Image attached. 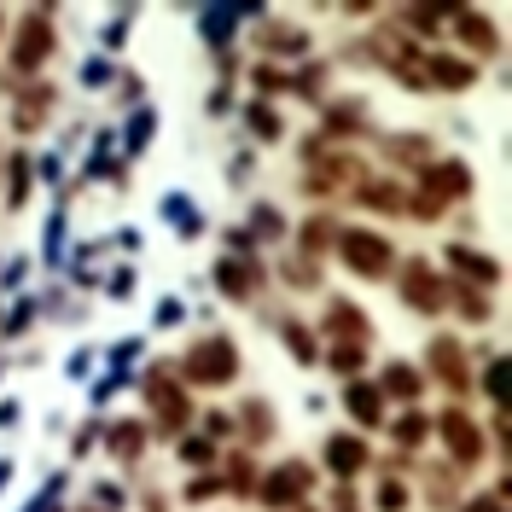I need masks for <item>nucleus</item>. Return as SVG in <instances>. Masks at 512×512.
<instances>
[{
    "label": "nucleus",
    "instance_id": "obj_1",
    "mask_svg": "<svg viewBox=\"0 0 512 512\" xmlns=\"http://www.w3.org/2000/svg\"><path fill=\"white\" fill-rule=\"evenodd\" d=\"M181 379L198 384V390H222V384L239 379V344L233 338H198L187 350V361H181Z\"/></svg>",
    "mask_w": 512,
    "mask_h": 512
},
{
    "label": "nucleus",
    "instance_id": "obj_2",
    "mask_svg": "<svg viewBox=\"0 0 512 512\" xmlns=\"http://www.w3.org/2000/svg\"><path fill=\"white\" fill-rule=\"evenodd\" d=\"M338 256L350 262V274H361V280H390V268H396L390 239L373 233V227H350V233H338Z\"/></svg>",
    "mask_w": 512,
    "mask_h": 512
},
{
    "label": "nucleus",
    "instance_id": "obj_3",
    "mask_svg": "<svg viewBox=\"0 0 512 512\" xmlns=\"http://www.w3.org/2000/svg\"><path fill=\"white\" fill-rule=\"evenodd\" d=\"M419 181H425V187H419L414 210H419V216H437V210H443L448 198H466V192H472V169L448 158V163H437V169H425Z\"/></svg>",
    "mask_w": 512,
    "mask_h": 512
},
{
    "label": "nucleus",
    "instance_id": "obj_4",
    "mask_svg": "<svg viewBox=\"0 0 512 512\" xmlns=\"http://www.w3.org/2000/svg\"><path fill=\"white\" fill-rule=\"evenodd\" d=\"M47 59H53V18H47V6H30L18 24V41H12V70H41Z\"/></svg>",
    "mask_w": 512,
    "mask_h": 512
},
{
    "label": "nucleus",
    "instance_id": "obj_5",
    "mask_svg": "<svg viewBox=\"0 0 512 512\" xmlns=\"http://www.w3.org/2000/svg\"><path fill=\"white\" fill-rule=\"evenodd\" d=\"M146 402H152V414H158L163 431H181V425H187V414H192L187 390L169 379L163 367H152V373H146Z\"/></svg>",
    "mask_w": 512,
    "mask_h": 512
},
{
    "label": "nucleus",
    "instance_id": "obj_6",
    "mask_svg": "<svg viewBox=\"0 0 512 512\" xmlns=\"http://www.w3.org/2000/svg\"><path fill=\"white\" fill-rule=\"evenodd\" d=\"M402 297H408V309H419V315H437L448 303V286H443V274L419 256V262L402 268Z\"/></svg>",
    "mask_w": 512,
    "mask_h": 512
},
{
    "label": "nucleus",
    "instance_id": "obj_7",
    "mask_svg": "<svg viewBox=\"0 0 512 512\" xmlns=\"http://www.w3.org/2000/svg\"><path fill=\"white\" fill-rule=\"evenodd\" d=\"M443 443L454 454V466H478L483 460V431L466 408H443Z\"/></svg>",
    "mask_w": 512,
    "mask_h": 512
},
{
    "label": "nucleus",
    "instance_id": "obj_8",
    "mask_svg": "<svg viewBox=\"0 0 512 512\" xmlns=\"http://www.w3.org/2000/svg\"><path fill=\"white\" fill-rule=\"evenodd\" d=\"M309 483H315V472L291 460V466H280V472L262 478V501H268V507H297V501L309 495Z\"/></svg>",
    "mask_w": 512,
    "mask_h": 512
},
{
    "label": "nucleus",
    "instance_id": "obj_9",
    "mask_svg": "<svg viewBox=\"0 0 512 512\" xmlns=\"http://www.w3.org/2000/svg\"><path fill=\"white\" fill-rule=\"evenodd\" d=\"M425 361H431V373H437L448 390H466V384H472V373H466V350H460L454 338H431Z\"/></svg>",
    "mask_w": 512,
    "mask_h": 512
},
{
    "label": "nucleus",
    "instance_id": "obj_10",
    "mask_svg": "<svg viewBox=\"0 0 512 512\" xmlns=\"http://www.w3.org/2000/svg\"><path fill=\"white\" fill-rule=\"evenodd\" d=\"M216 286H222V297H239V303H245V297L262 286V268L245 262V256H222V262H216Z\"/></svg>",
    "mask_w": 512,
    "mask_h": 512
},
{
    "label": "nucleus",
    "instance_id": "obj_11",
    "mask_svg": "<svg viewBox=\"0 0 512 512\" xmlns=\"http://www.w3.org/2000/svg\"><path fill=\"white\" fill-rule=\"evenodd\" d=\"M326 332H332L338 344H367V315L355 309L350 297H332V303H326Z\"/></svg>",
    "mask_w": 512,
    "mask_h": 512
},
{
    "label": "nucleus",
    "instance_id": "obj_12",
    "mask_svg": "<svg viewBox=\"0 0 512 512\" xmlns=\"http://www.w3.org/2000/svg\"><path fill=\"white\" fill-rule=\"evenodd\" d=\"M472 82H478V70L466 59H443V53L425 59V88H472Z\"/></svg>",
    "mask_w": 512,
    "mask_h": 512
},
{
    "label": "nucleus",
    "instance_id": "obj_13",
    "mask_svg": "<svg viewBox=\"0 0 512 512\" xmlns=\"http://www.w3.org/2000/svg\"><path fill=\"white\" fill-rule=\"evenodd\" d=\"M344 408L355 414V425H384V390H379V384L355 379L350 390H344Z\"/></svg>",
    "mask_w": 512,
    "mask_h": 512
},
{
    "label": "nucleus",
    "instance_id": "obj_14",
    "mask_svg": "<svg viewBox=\"0 0 512 512\" xmlns=\"http://www.w3.org/2000/svg\"><path fill=\"white\" fill-rule=\"evenodd\" d=\"M326 466H332L338 478H355V472L367 466V443H361V437H326Z\"/></svg>",
    "mask_w": 512,
    "mask_h": 512
},
{
    "label": "nucleus",
    "instance_id": "obj_15",
    "mask_svg": "<svg viewBox=\"0 0 512 512\" xmlns=\"http://www.w3.org/2000/svg\"><path fill=\"white\" fill-rule=\"evenodd\" d=\"M448 262H454L466 280H478V286H495V280H501V262H495V256H483V251H466V245H454Z\"/></svg>",
    "mask_w": 512,
    "mask_h": 512
},
{
    "label": "nucleus",
    "instance_id": "obj_16",
    "mask_svg": "<svg viewBox=\"0 0 512 512\" xmlns=\"http://www.w3.org/2000/svg\"><path fill=\"white\" fill-rule=\"evenodd\" d=\"M344 181H361V169H355L350 158H332L309 175V192H332V187H344Z\"/></svg>",
    "mask_w": 512,
    "mask_h": 512
},
{
    "label": "nucleus",
    "instance_id": "obj_17",
    "mask_svg": "<svg viewBox=\"0 0 512 512\" xmlns=\"http://www.w3.org/2000/svg\"><path fill=\"white\" fill-rule=\"evenodd\" d=\"M454 30L466 35V41H472V47H478V53H495V24H489V18H472V12H454Z\"/></svg>",
    "mask_w": 512,
    "mask_h": 512
},
{
    "label": "nucleus",
    "instance_id": "obj_18",
    "mask_svg": "<svg viewBox=\"0 0 512 512\" xmlns=\"http://www.w3.org/2000/svg\"><path fill=\"white\" fill-rule=\"evenodd\" d=\"M384 152H390L396 163H419V169H425V163H431V140H414V134H396V140H384Z\"/></svg>",
    "mask_w": 512,
    "mask_h": 512
},
{
    "label": "nucleus",
    "instance_id": "obj_19",
    "mask_svg": "<svg viewBox=\"0 0 512 512\" xmlns=\"http://www.w3.org/2000/svg\"><path fill=\"white\" fill-rule=\"evenodd\" d=\"M379 390H390V396H419V373H414V367H402V361H390Z\"/></svg>",
    "mask_w": 512,
    "mask_h": 512
},
{
    "label": "nucleus",
    "instance_id": "obj_20",
    "mask_svg": "<svg viewBox=\"0 0 512 512\" xmlns=\"http://www.w3.org/2000/svg\"><path fill=\"white\" fill-rule=\"evenodd\" d=\"M361 204H367V210H408L402 187H390V181H379V187H361Z\"/></svg>",
    "mask_w": 512,
    "mask_h": 512
},
{
    "label": "nucleus",
    "instance_id": "obj_21",
    "mask_svg": "<svg viewBox=\"0 0 512 512\" xmlns=\"http://www.w3.org/2000/svg\"><path fill=\"white\" fill-rule=\"evenodd\" d=\"M47 105H53V88H41V82H35V94L24 99V105H18V128L30 134V128L41 123V111H47Z\"/></svg>",
    "mask_w": 512,
    "mask_h": 512
},
{
    "label": "nucleus",
    "instance_id": "obj_22",
    "mask_svg": "<svg viewBox=\"0 0 512 512\" xmlns=\"http://www.w3.org/2000/svg\"><path fill=\"white\" fill-rule=\"evenodd\" d=\"M140 437H146V425H117V431H111V454H117V460H134V454H140Z\"/></svg>",
    "mask_w": 512,
    "mask_h": 512
},
{
    "label": "nucleus",
    "instance_id": "obj_23",
    "mask_svg": "<svg viewBox=\"0 0 512 512\" xmlns=\"http://www.w3.org/2000/svg\"><path fill=\"white\" fill-rule=\"evenodd\" d=\"M303 245H309V251H326V245H338V222H326V216L303 222Z\"/></svg>",
    "mask_w": 512,
    "mask_h": 512
},
{
    "label": "nucleus",
    "instance_id": "obj_24",
    "mask_svg": "<svg viewBox=\"0 0 512 512\" xmlns=\"http://www.w3.org/2000/svg\"><path fill=\"white\" fill-rule=\"evenodd\" d=\"M350 128H361V105H338V111H326V134H332V140H344Z\"/></svg>",
    "mask_w": 512,
    "mask_h": 512
},
{
    "label": "nucleus",
    "instance_id": "obj_25",
    "mask_svg": "<svg viewBox=\"0 0 512 512\" xmlns=\"http://www.w3.org/2000/svg\"><path fill=\"white\" fill-rule=\"evenodd\" d=\"M483 390H489L495 408H507V361H489V367H483Z\"/></svg>",
    "mask_w": 512,
    "mask_h": 512
},
{
    "label": "nucleus",
    "instance_id": "obj_26",
    "mask_svg": "<svg viewBox=\"0 0 512 512\" xmlns=\"http://www.w3.org/2000/svg\"><path fill=\"white\" fill-rule=\"evenodd\" d=\"M303 41H309L303 30H268V41H262V47H268V53H286V59H297V53H303Z\"/></svg>",
    "mask_w": 512,
    "mask_h": 512
},
{
    "label": "nucleus",
    "instance_id": "obj_27",
    "mask_svg": "<svg viewBox=\"0 0 512 512\" xmlns=\"http://www.w3.org/2000/svg\"><path fill=\"white\" fill-rule=\"evenodd\" d=\"M326 361H332V373L355 379V373H361V344H332V355H326Z\"/></svg>",
    "mask_w": 512,
    "mask_h": 512
},
{
    "label": "nucleus",
    "instance_id": "obj_28",
    "mask_svg": "<svg viewBox=\"0 0 512 512\" xmlns=\"http://www.w3.org/2000/svg\"><path fill=\"white\" fill-rule=\"evenodd\" d=\"M280 338L291 344V355H297V361H315V338H309L297 320H286V326H280Z\"/></svg>",
    "mask_w": 512,
    "mask_h": 512
},
{
    "label": "nucleus",
    "instance_id": "obj_29",
    "mask_svg": "<svg viewBox=\"0 0 512 512\" xmlns=\"http://www.w3.org/2000/svg\"><path fill=\"white\" fill-rule=\"evenodd\" d=\"M227 489H256V466H251V454H233V466H227Z\"/></svg>",
    "mask_w": 512,
    "mask_h": 512
},
{
    "label": "nucleus",
    "instance_id": "obj_30",
    "mask_svg": "<svg viewBox=\"0 0 512 512\" xmlns=\"http://www.w3.org/2000/svg\"><path fill=\"white\" fill-rule=\"evenodd\" d=\"M425 431H431V425H425V414H408V419H396V443H402V448L425 443Z\"/></svg>",
    "mask_w": 512,
    "mask_h": 512
},
{
    "label": "nucleus",
    "instance_id": "obj_31",
    "mask_svg": "<svg viewBox=\"0 0 512 512\" xmlns=\"http://www.w3.org/2000/svg\"><path fill=\"white\" fill-rule=\"evenodd\" d=\"M379 512H408V489H402L396 478L379 483Z\"/></svg>",
    "mask_w": 512,
    "mask_h": 512
},
{
    "label": "nucleus",
    "instance_id": "obj_32",
    "mask_svg": "<svg viewBox=\"0 0 512 512\" xmlns=\"http://www.w3.org/2000/svg\"><path fill=\"white\" fill-rule=\"evenodd\" d=\"M245 117H251V128H256V134H262V140H280V117H274L268 105H251Z\"/></svg>",
    "mask_w": 512,
    "mask_h": 512
},
{
    "label": "nucleus",
    "instance_id": "obj_33",
    "mask_svg": "<svg viewBox=\"0 0 512 512\" xmlns=\"http://www.w3.org/2000/svg\"><path fill=\"white\" fill-rule=\"evenodd\" d=\"M256 82H262V94H286V88H291V76H280L274 64H262V70H256Z\"/></svg>",
    "mask_w": 512,
    "mask_h": 512
},
{
    "label": "nucleus",
    "instance_id": "obj_34",
    "mask_svg": "<svg viewBox=\"0 0 512 512\" xmlns=\"http://www.w3.org/2000/svg\"><path fill=\"white\" fill-rule=\"evenodd\" d=\"M181 460H187V466H210V443H204V437H187V443H181Z\"/></svg>",
    "mask_w": 512,
    "mask_h": 512
},
{
    "label": "nucleus",
    "instance_id": "obj_35",
    "mask_svg": "<svg viewBox=\"0 0 512 512\" xmlns=\"http://www.w3.org/2000/svg\"><path fill=\"white\" fill-rule=\"evenodd\" d=\"M402 18H408L414 30H437V24H443V12H431V6H408Z\"/></svg>",
    "mask_w": 512,
    "mask_h": 512
},
{
    "label": "nucleus",
    "instance_id": "obj_36",
    "mask_svg": "<svg viewBox=\"0 0 512 512\" xmlns=\"http://www.w3.org/2000/svg\"><path fill=\"white\" fill-rule=\"evenodd\" d=\"M245 425H251V437H268V408L251 402V408H245Z\"/></svg>",
    "mask_w": 512,
    "mask_h": 512
},
{
    "label": "nucleus",
    "instance_id": "obj_37",
    "mask_svg": "<svg viewBox=\"0 0 512 512\" xmlns=\"http://www.w3.org/2000/svg\"><path fill=\"white\" fill-rule=\"evenodd\" d=\"M256 233H262V239H280L286 227H280V216H274V210H256Z\"/></svg>",
    "mask_w": 512,
    "mask_h": 512
},
{
    "label": "nucleus",
    "instance_id": "obj_38",
    "mask_svg": "<svg viewBox=\"0 0 512 512\" xmlns=\"http://www.w3.org/2000/svg\"><path fill=\"white\" fill-rule=\"evenodd\" d=\"M466 512H507V489H495V495H483V501H472Z\"/></svg>",
    "mask_w": 512,
    "mask_h": 512
},
{
    "label": "nucleus",
    "instance_id": "obj_39",
    "mask_svg": "<svg viewBox=\"0 0 512 512\" xmlns=\"http://www.w3.org/2000/svg\"><path fill=\"white\" fill-rule=\"evenodd\" d=\"M24 175H30V163L18 158V163H12V204H24V187H30Z\"/></svg>",
    "mask_w": 512,
    "mask_h": 512
},
{
    "label": "nucleus",
    "instance_id": "obj_40",
    "mask_svg": "<svg viewBox=\"0 0 512 512\" xmlns=\"http://www.w3.org/2000/svg\"><path fill=\"white\" fill-rule=\"evenodd\" d=\"M460 309H466L472 320H489V303H483V297H472V291H460Z\"/></svg>",
    "mask_w": 512,
    "mask_h": 512
},
{
    "label": "nucleus",
    "instance_id": "obj_41",
    "mask_svg": "<svg viewBox=\"0 0 512 512\" xmlns=\"http://www.w3.org/2000/svg\"><path fill=\"white\" fill-rule=\"evenodd\" d=\"M152 140V111L146 117H134V134H128V146H146Z\"/></svg>",
    "mask_w": 512,
    "mask_h": 512
},
{
    "label": "nucleus",
    "instance_id": "obj_42",
    "mask_svg": "<svg viewBox=\"0 0 512 512\" xmlns=\"http://www.w3.org/2000/svg\"><path fill=\"white\" fill-rule=\"evenodd\" d=\"M332 512H361V507H355V495H350V489H338V495H332Z\"/></svg>",
    "mask_w": 512,
    "mask_h": 512
},
{
    "label": "nucleus",
    "instance_id": "obj_43",
    "mask_svg": "<svg viewBox=\"0 0 512 512\" xmlns=\"http://www.w3.org/2000/svg\"><path fill=\"white\" fill-rule=\"evenodd\" d=\"M0 30H6V12H0Z\"/></svg>",
    "mask_w": 512,
    "mask_h": 512
},
{
    "label": "nucleus",
    "instance_id": "obj_44",
    "mask_svg": "<svg viewBox=\"0 0 512 512\" xmlns=\"http://www.w3.org/2000/svg\"><path fill=\"white\" fill-rule=\"evenodd\" d=\"M0 478H6V466H0Z\"/></svg>",
    "mask_w": 512,
    "mask_h": 512
}]
</instances>
